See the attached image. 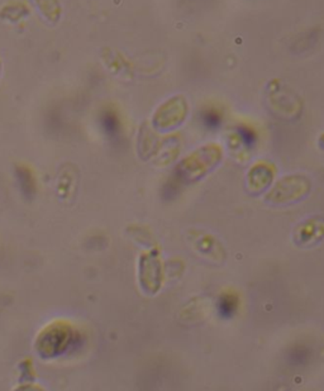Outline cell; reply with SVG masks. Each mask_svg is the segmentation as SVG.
Returning <instances> with one entry per match:
<instances>
[{
	"label": "cell",
	"mask_w": 324,
	"mask_h": 391,
	"mask_svg": "<svg viewBox=\"0 0 324 391\" xmlns=\"http://www.w3.org/2000/svg\"><path fill=\"white\" fill-rule=\"evenodd\" d=\"M39 10L48 21H57L60 15V6L57 0H35Z\"/></svg>",
	"instance_id": "cell-1"
}]
</instances>
